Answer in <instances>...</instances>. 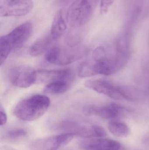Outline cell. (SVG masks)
<instances>
[{"label": "cell", "mask_w": 149, "mask_h": 150, "mask_svg": "<svg viewBox=\"0 0 149 150\" xmlns=\"http://www.w3.org/2000/svg\"><path fill=\"white\" fill-rule=\"evenodd\" d=\"M114 2V0H101L100 4V13L101 14H106Z\"/></svg>", "instance_id": "cell-21"}, {"label": "cell", "mask_w": 149, "mask_h": 150, "mask_svg": "<svg viewBox=\"0 0 149 150\" xmlns=\"http://www.w3.org/2000/svg\"><path fill=\"white\" fill-rule=\"evenodd\" d=\"M70 82L57 81L50 82L45 86L43 91L47 94L57 95L66 92L70 88Z\"/></svg>", "instance_id": "cell-16"}, {"label": "cell", "mask_w": 149, "mask_h": 150, "mask_svg": "<svg viewBox=\"0 0 149 150\" xmlns=\"http://www.w3.org/2000/svg\"><path fill=\"white\" fill-rule=\"evenodd\" d=\"M63 1H69V0H62Z\"/></svg>", "instance_id": "cell-24"}, {"label": "cell", "mask_w": 149, "mask_h": 150, "mask_svg": "<svg viewBox=\"0 0 149 150\" xmlns=\"http://www.w3.org/2000/svg\"><path fill=\"white\" fill-rule=\"evenodd\" d=\"M78 144L82 150H119L121 147L117 141L106 138L80 140Z\"/></svg>", "instance_id": "cell-10"}, {"label": "cell", "mask_w": 149, "mask_h": 150, "mask_svg": "<svg viewBox=\"0 0 149 150\" xmlns=\"http://www.w3.org/2000/svg\"><path fill=\"white\" fill-rule=\"evenodd\" d=\"M33 25L27 22L16 27L0 38V64L2 65L12 51L22 46L33 31Z\"/></svg>", "instance_id": "cell-2"}, {"label": "cell", "mask_w": 149, "mask_h": 150, "mask_svg": "<svg viewBox=\"0 0 149 150\" xmlns=\"http://www.w3.org/2000/svg\"><path fill=\"white\" fill-rule=\"evenodd\" d=\"M27 132L22 129H15L7 131L4 135V137L9 140H16L26 136Z\"/></svg>", "instance_id": "cell-19"}, {"label": "cell", "mask_w": 149, "mask_h": 150, "mask_svg": "<svg viewBox=\"0 0 149 150\" xmlns=\"http://www.w3.org/2000/svg\"><path fill=\"white\" fill-rule=\"evenodd\" d=\"M0 115H1V126H3L7 122V116L6 112L1 105L0 106Z\"/></svg>", "instance_id": "cell-22"}, {"label": "cell", "mask_w": 149, "mask_h": 150, "mask_svg": "<svg viewBox=\"0 0 149 150\" xmlns=\"http://www.w3.org/2000/svg\"><path fill=\"white\" fill-rule=\"evenodd\" d=\"M85 86L89 89L106 95L113 99H126L122 87L114 86L106 80L90 79L85 82Z\"/></svg>", "instance_id": "cell-9"}, {"label": "cell", "mask_w": 149, "mask_h": 150, "mask_svg": "<svg viewBox=\"0 0 149 150\" xmlns=\"http://www.w3.org/2000/svg\"><path fill=\"white\" fill-rule=\"evenodd\" d=\"M57 129L65 133H70L85 138L105 137L106 136V130L99 125H85L73 120L63 121L57 126Z\"/></svg>", "instance_id": "cell-5"}, {"label": "cell", "mask_w": 149, "mask_h": 150, "mask_svg": "<svg viewBox=\"0 0 149 150\" xmlns=\"http://www.w3.org/2000/svg\"><path fill=\"white\" fill-rule=\"evenodd\" d=\"M37 81L40 82L49 83L57 81L70 82L73 78L72 71L70 69L40 70L37 71Z\"/></svg>", "instance_id": "cell-12"}, {"label": "cell", "mask_w": 149, "mask_h": 150, "mask_svg": "<svg viewBox=\"0 0 149 150\" xmlns=\"http://www.w3.org/2000/svg\"><path fill=\"white\" fill-rule=\"evenodd\" d=\"M55 41L50 35L44 36L34 42L29 49V53L32 57H37L46 52Z\"/></svg>", "instance_id": "cell-15"}, {"label": "cell", "mask_w": 149, "mask_h": 150, "mask_svg": "<svg viewBox=\"0 0 149 150\" xmlns=\"http://www.w3.org/2000/svg\"><path fill=\"white\" fill-rule=\"evenodd\" d=\"M108 129L111 134L117 137H126L130 133L128 126L121 122H110L108 125Z\"/></svg>", "instance_id": "cell-17"}, {"label": "cell", "mask_w": 149, "mask_h": 150, "mask_svg": "<svg viewBox=\"0 0 149 150\" xmlns=\"http://www.w3.org/2000/svg\"><path fill=\"white\" fill-rule=\"evenodd\" d=\"M0 150H16L13 148L9 146H3L1 147Z\"/></svg>", "instance_id": "cell-23"}, {"label": "cell", "mask_w": 149, "mask_h": 150, "mask_svg": "<svg viewBox=\"0 0 149 150\" xmlns=\"http://www.w3.org/2000/svg\"><path fill=\"white\" fill-rule=\"evenodd\" d=\"M86 53V50L82 46L54 47L48 50L45 59L51 64L65 66L80 59Z\"/></svg>", "instance_id": "cell-4"}, {"label": "cell", "mask_w": 149, "mask_h": 150, "mask_svg": "<svg viewBox=\"0 0 149 150\" xmlns=\"http://www.w3.org/2000/svg\"><path fill=\"white\" fill-rule=\"evenodd\" d=\"M33 7L31 0H0V16H23L29 13Z\"/></svg>", "instance_id": "cell-7"}, {"label": "cell", "mask_w": 149, "mask_h": 150, "mask_svg": "<svg viewBox=\"0 0 149 150\" xmlns=\"http://www.w3.org/2000/svg\"><path fill=\"white\" fill-rule=\"evenodd\" d=\"M122 64V60L119 57L113 60H110L106 58L95 62L93 67L95 74L109 76L114 74Z\"/></svg>", "instance_id": "cell-13"}, {"label": "cell", "mask_w": 149, "mask_h": 150, "mask_svg": "<svg viewBox=\"0 0 149 150\" xmlns=\"http://www.w3.org/2000/svg\"><path fill=\"white\" fill-rule=\"evenodd\" d=\"M121 109V107L115 104L103 106L90 105L84 107L83 112L87 115L98 116L104 119H111L118 116Z\"/></svg>", "instance_id": "cell-11"}, {"label": "cell", "mask_w": 149, "mask_h": 150, "mask_svg": "<svg viewBox=\"0 0 149 150\" xmlns=\"http://www.w3.org/2000/svg\"><path fill=\"white\" fill-rule=\"evenodd\" d=\"M74 150V149H71V150Z\"/></svg>", "instance_id": "cell-25"}, {"label": "cell", "mask_w": 149, "mask_h": 150, "mask_svg": "<svg viewBox=\"0 0 149 150\" xmlns=\"http://www.w3.org/2000/svg\"><path fill=\"white\" fill-rule=\"evenodd\" d=\"M70 133H65L41 138L31 144V150H59L67 145L75 137Z\"/></svg>", "instance_id": "cell-8"}, {"label": "cell", "mask_w": 149, "mask_h": 150, "mask_svg": "<svg viewBox=\"0 0 149 150\" xmlns=\"http://www.w3.org/2000/svg\"><path fill=\"white\" fill-rule=\"evenodd\" d=\"M93 58L95 62L106 59V53L104 48L102 47L96 48L93 53Z\"/></svg>", "instance_id": "cell-20"}, {"label": "cell", "mask_w": 149, "mask_h": 150, "mask_svg": "<svg viewBox=\"0 0 149 150\" xmlns=\"http://www.w3.org/2000/svg\"><path fill=\"white\" fill-rule=\"evenodd\" d=\"M8 77L10 83L19 88H28L37 81V71L24 65L11 69L9 72Z\"/></svg>", "instance_id": "cell-6"}, {"label": "cell", "mask_w": 149, "mask_h": 150, "mask_svg": "<svg viewBox=\"0 0 149 150\" xmlns=\"http://www.w3.org/2000/svg\"><path fill=\"white\" fill-rule=\"evenodd\" d=\"M50 105V98L35 94L18 102L14 108V115L21 120L30 122L37 120L47 111Z\"/></svg>", "instance_id": "cell-1"}, {"label": "cell", "mask_w": 149, "mask_h": 150, "mask_svg": "<svg viewBox=\"0 0 149 150\" xmlns=\"http://www.w3.org/2000/svg\"><path fill=\"white\" fill-rule=\"evenodd\" d=\"M99 0H75L66 13L67 23L71 27L78 28L86 24L92 18Z\"/></svg>", "instance_id": "cell-3"}, {"label": "cell", "mask_w": 149, "mask_h": 150, "mask_svg": "<svg viewBox=\"0 0 149 150\" xmlns=\"http://www.w3.org/2000/svg\"><path fill=\"white\" fill-rule=\"evenodd\" d=\"M67 25L62 9L57 11L53 18L50 35L54 40L59 39L63 35L66 29Z\"/></svg>", "instance_id": "cell-14"}, {"label": "cell", "mask_w": 149, "mask_h": 150, "mask_svg": "<svg viewBox=\"0 0 149 150\" xmlns=\"http://www.w3.org/2000/svg\"><path fill=\"white\" fill-rule=\"evenodd\" d=\"M94 75L96 74L94 71L93 65L87 62H84L80 66L78 75L80 77H87Z\"/></svg>", "instance_id": "cell-18"}]
</instances>
